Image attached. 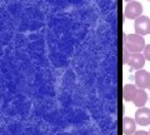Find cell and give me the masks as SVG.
Returning <instances> with one entry per match:
<instances>
[{
	"mask_svg": "<svg viewBox=\"0 0 150 135\" xmlns=\"http://www.w3.org/2000/svg\"><path fill=\"white\" fill-rule=\"evenodd\" d=\"M124 48L129 50V53H142L145 49V40L143 35L139 34H124Z\"/></svg>",
	"mask_w": 150,
	"mask_h": 135,
	"instance_id": "cell-1",
	"label": "cell"
},
{
	"mask_svg": "<svg viewBox=\"0 0 150 135\" xmlns=\"http://www.w3.org/2000/svg\"><path fill=\"white\" fill-rule=\"evenodd\" d=\"M143 13V5L138 1H131L124 9V15L126 19H137L142 16Z\"/></svg>",
	"mask_w": 150,
	"mask_h": 135,
	"instance_id": "cell-2",
	"label": "cell"
},
{
	"mask_svg": "<svg viewBox=\"0 0 150 135\" xmlns=\"http://www.w3.org/2000/svg\"><path fill=\"white\" fill-rule=\"evenodd\" d=\"M135 31L139 35H148L150 34V19L148 16H139L135 19Z\"/></svg>",
	"mask_w": 150,
	"mask_h": 135,
	"instance_id": "cell-3",
	"label": "cell"
},
{
	"mask_svg": "<svg viewBox=\"0 0 150 135\" xmlns=\"http://www.w3.org/2000/svg\"><path fill=\"white\" fill-rule=\"evenodd\" d=\"M135 84L137 86L140 88V89H145L150 85V74L146 70H138V73L135 74Z\"/></svg>",
	"mask_w": 150,
	"mask_h": 135,
	"instance_id": "cell-4",
	"label": "cell"
},
{
	"mask_svg": "<svg viewBox=\"0 0 150 135\" xmlns=\"http://www.w3.org/2000/svg\"><path fill=\"white\" fill-rule=\"evenodd\" d=\"M144 63H145V57L142 55L140 53H134V54H130V58H129V66L134 70H142V68L144 66Z\"/></svg>",
	"mask_w": 150,
	"mask_h": 135,
	"instance_id": "cell-5",
	"label": "cell"
},
{
	"mask_svg": "<svg viewBox=\"0 0 150 135\" xmlns=\"http://www.w3.org/2000/svg\"><path fill=\"white\" fill-rule=\"evenodd\" d=\"M135 122L137 124L145 127V125L150 124V109L148 108H140L137 113H135Z\"/></svg>",
	"mask_w": 150,
	"mask_h": 135,
	"instance_id": "cell-6",
	"label": "cell"
},
{
	"mask_svg": "<svg viewBox=\"0 0 150 135\" xmlns=\"http://www.w3.org/2000/svg\"><path fill=\"white\" fill-rule=\"evenodd\" d=\"M138 88L133 84H126L123 88V98L125 101H134L138 94Z\"/></svg>",
	"mask_w": 150,
	"mask_h": 135,
	"instance_id": "cell-7",
	"label": "cell"
},
{
	"mask_svg": "<svg viewBox=\"0 0 150 135\" xmlns=\"http://www.w3.org/2000/svg\"><path fill=\"white\" fill-rule=\"evenodd\" d=\"M135 128H137V122L129 116H125L123 119V133L125 135L135 134Z\"/></svg>",
	"mask_w": 150,
	"mask_h": 135,
	"instance_id": "cell-8",
	"label": "cell"
},
{
	"mask_svg": "<svg viewBox=\"0 0 150 135\" xmlns=\"http://www.w3.org/2000/svg\"><path fill=\"white\" fill-rule=\"evenodd\" d=\"M146 101H148V94H146V91H145L144 89H139L138 90V94H137V98H135V100L133 101V103L137 105L138 108H143Z\"/></svg>",
	"mask_w": 150,
	"mask_h": 135,
	"instance_id": "cell-9",
	"label": "cell"
},
{
	"mask_svg": "<svg viewBox=\"0 0 150 135\" xmlns=\"http://www.w3.org/2000/svg\"><path fill=\"white\" fill-rule=\"evenodd\" d=\"M129 58H130V53H129V50L124 48V58H123V63H124V64H128Z\"/></svg>",
	"mask_w": 150,
	"mask_h": 135,
	"instance_id": "cell-10",
	"label": "cell"
},
{
	"mask_svg": "<svg viewBox=\"0 0 150 135\" xmlns=\"http://www.w3.org/2000/svg\"><path fill=\"white\" fill-rule=\"evenodd\" d=\"M144 57H145V59L150 61V44L145 46V49H144Z\"/></svg>",
	"mask_w": 150,
	"mask_h": 135,
	"instance_id": "cell-11",
	"label": "cell"
},
{
	"mask_svg": "<svg viewBox=\"0 0 150 135\" xmlns=\"http://www.w3.org/2000/svg\"><path fill=\"white\" fill-rule=\"evenodd\" d=\"M134 135H150V134L146 133V131H144V130H140V131H137Z\"/></svg>",
	"mask_w": 150,
	"mask_h": 135,
	"instance_id": "cell-12",
	"label": "cell"
},
{
	"mask_svg": "<svg viewBox=\"0 0 150 135\" xmlns=\"http://www.w3.org/2000/svg\"><path fill=\"white\" fill-rule=\"evenodd\" d=\"M124 1H128V3H131V1H134V0H124Z\"/></svg>",
	"mask_w": 150,
	"mask_h": 135,
	"instance_id": "cell-13",
	"label": "cell"
},
{
	"mask_svg": "<svg viewBox=\"0 0 150 135\" xmlns=\"http://www.w3.org/2000/svg\"><path fill=\"white\" fill-rule=\"evenodd\" d=\"M149 89H150V85H149Z\"/></svg>",
	"mask_w": 150,
	"mask_h": 135,
	"instance_id": "cell-14",
	"label": "cell"
},
{
	"mask_svg": "<svg viewBox=\"0 0 150 135\" xmlns=\"http://www.w3.org/2000/svg\"><path fill=\"white\" fill-rule=\"evenodd\" d=\"M149 1H150V0H149Z\"/></svg>",
	"mask_w": 150,
	"mask_h": 135,
	"instance_id": "cell-15",
	"label": "cell"
},
{
	"mask_svg": "<svg viewBox=\"0 0 150 135\" xmlns=\"http://www.w3.org/2000/svg\"><path fill=\"white\" fill-rule=\"evenodd\" d=\"M149 134H150V133H149Z\"/></svg>",
	"mask_w": 150,
	"mask_h": 135,
	"instance_id": "cell-16",
	"label": "cell"
}]
</instances>
